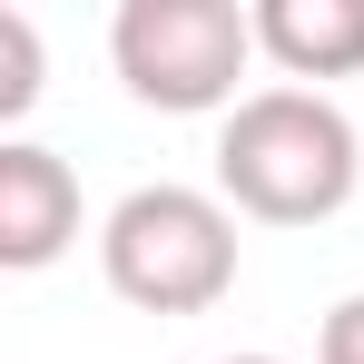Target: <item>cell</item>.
<instances>
[{"label": "cell", "instance_id": "obj_1", "mask_svg": "<svg viewBox=\"0 0 364 364\" xmlns=\"http://www.w3.org/2000/svg\"><path fill=\"white\" fill-rule=\"evenodd\" d=\"M364 138L325 89H246L217 128V197L256 227H325L355 207Z\"/></svg>", "mask_w": 364, "mask_h": 364}, {"label": "cell", "instance_id": "obj_2", "mask_svg": "<svg viewBox=\"0 0 364 364\" xmlns=\"http://www.w3.org/2000/svg\"><path fill=\"white\" fill-rule=\"evenodd\" d=\"M99 266L138 315H207L237 286V207L207 187H128L99 227Z\"/></svg>", "mask_w": 364, "mask_h": 364}, {"label": "cell", "instance_id": "obj_3", "mask_svg": "<svg viewBox=\"0 0 364 364\" xmlns=\"http://www.w3.org/2000/svg\"><path fill=\"white\" fill-rule=\"evenodd\" d=\"M109 60L138 109L207 119V109H237L246 60H266V50H256V10L237 0H119Z\"/></svg>", "mask_w": 364, "mask_h": 364}, {"label": "cell", "instance_id": "obj_4", "mask_svg": "<svg viewBox=\"0 0 364 364\" xmlns=\"http://www.w3.org/2000/svg\"><path fill=\"white\" fill-rule=\"evenodd\" d=\"M79 237V168L40 138H0V266L40 276Z\"/></svg>", "mask_w": 364, "mask_h": 364}, {"label": "cell", "instance_id": "obj_5", "mask_svg": "<svg viewBox=\"0 0 364 364\" xmlns=\"http://www.w3.org/2000/svg\"><path fill=\"white\" fill-rule=\"evenodd\" d=\"M256 50L296 79H355L364 69V0H256Z\"/></svg>", "mask_w": 364, "mask_h": 364}, {"label": "cell", "instance_id": "obj_6", "mask_svg": "<svg viewBox=\"0 0 364 364\" xmlns=\"http://www.w3.org/2000/svg\"><path fill=\"white\" fill-rule=\"evenodd\" d=\"M30 99H40V20L0 10V128L30 119Z\"/></svg>", "mask_w": 364, "mask_h": 364}, {"label": "cell", "instance_id": "obj_7", "mask_svg": "<svg viewBox=\"0 0 364 364\" xmlns=\"http://www.w3.org/2000/svg\"><path fill=\"white\" fill-rule=\"evenodd\" d=\"M315 364H364V286L335 315H325V335H315Z\"/></svg>", "mask_w": 364, "mask_h": 364}, {"label": "cell", "instance_id": "obj_8", "mask_svg": "<svg viewBox=\"0 0 364 364\" xmlns=\"http://www.w3.org/2000/svg\"><path fill=\"white\" fill-rule=\"evenodd\" d=\"M227 364H286V355H227Z\"/></svg>", "mask_w": 364, "mask_h": 364}]
</instances>
